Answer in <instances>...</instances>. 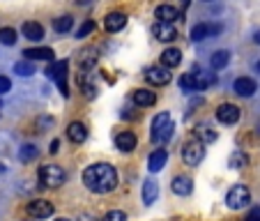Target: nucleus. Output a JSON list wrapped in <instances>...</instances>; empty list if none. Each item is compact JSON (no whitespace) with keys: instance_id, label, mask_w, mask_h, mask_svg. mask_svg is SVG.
I'll return each instance as SVG.
<instances>
[{"instance_id":"f257e3e1","label":"nucleus","mask_w":260,"mask_h":221,"mask_svg":"<svg viewBox=\"0 0 260 221\" xmlns=\"http://www.w3.org/2000/svg\"><path fill=\"white\" fill-rule=\"evenodd\" d=\"M83 184L94 194H108L118 187V171L106 162L92 164L83 171Z\"/></svg>"},{"instance_id":"f03ea898","label":"nucleus","mask_w":260,"mask_h":221,"mask_svg":"<svg viewBox=\"0 0 260 221\" xmlns=\"http://www.w3.org/2000/svg\"><path fill=\"white\" fill-rule=\"evenodd\" d=\"M173 129H175V124H173V118L171 113H159L154 115L152 120V129H150V136H152V143H157V145H164V143L171 141L173 136Z\"/></svg>"},{"instance_id":"7ed1b4c3","label":"nucleus","mask_w":260,"mask_h":221,"mask_svg":"<svg viewBox=\"0 0 260 221\" xmlns=\"http://www.w3.org/2000/svg\"><path fill=\"white\" fill-rule=\"evenodd\" d=\"M67 180V173L62 171V166H55V164H46L40 168V182L49 189H58L64 184Z\"/></svg>"},{"instance_id":"20e7f679","label":"nucleus","mask_w":260,"mask_h":221,"mask_svg":"<svg viewBox=\"0 0 260 221\" xmlns=\"http://www.w3.org/2000/svg\"><path fill=\"white\" fill-rule=\"evenodd\" d=\"M67 69H69V62L67 60H58V62H51L49 69H46V76L51 81H55L60 88V92L64 97H69V88H67Z\"/></svg>"},{"instance_id":"39448f33","label":"nucleus","mask_w":260,"mask_h":221,"mask_svg":"<svg viewBox=\"0 0 260 221\" xmlns=\"http://www.w3.org/2000/svg\"><path fill=\"white\" fill-rule=\"evenodd\" d=\"M249 203H251V192L244 184H235L226 196V205L231 207V210H242V207H246Z\"/></svg>"},{"instance_id":"423d86ee","label":"nucleus","mask_w":260,"mask_h":221,"mask_svg":"<svg viewBox=\"0 0 260 221\" xmlns=\"http://www.w3.org/2000/svg\"><path fill=\"white\" fill-rule=\"evenodd\" d=\"M203 157H205V145L201 141H196V138L182 147V159H184L187 166H198L203 162Z\"/></svg>"},{"instance_id":"0eeeda50","label":"nucleus","mask_w":260,"mask_h":221,"mask_svg":"<svg viewBox=\"0 0 260 221\" xmlns=\"http://www.w3.org/2000/svg\"><path fill=\"white\" fill-rule=\"evenodd\" d=\"M28 214L32 216V219H49V216H53V203L46 201V198H35V201L28 203Z\"/></svg>"},{"instance_id":"6e6552de","label":"nucleus","mask_w":260,"mask_h":221,"mask_svg":"<svg viewBox=\"0 0 260 221\" xmlns=\"http://www.w3.org/2000/svg\"><path fill=\"white\" fill-rule=\"evenodd\" d=\"M216 120L223 124H235L237 120H240V108H237L235 104H221V106L216 108Z\"/></svg>"},{"instance_id":"1a4fd4ad","label":"nucleus","mask_w":260,"mask_h":221,"mask_svg":"<svg viewBox=\"0 0 260 221\" xmlns=\"http://www.w3.org/2000/svg\"><path fill=\"white\" fill-rule=\"evenodd\" d=\"M145 79H147V83H152V85H166L168 81H171V72H168V67H164V65H157V67L147 69Z\"/></svg>"},{"instance_id":"9d476101","label":"nucleus","mask_w":260,"mask_h":221,"mask_svg":"<svg viewBox=\"0 0 260 221\" xmlns=\"http://www.w3.org/2000/svg\"><path fill=\"white\" fill-rule=\"evenodd\" d=\"M219 33H221L219 23H198V25H193V30H191V40L201 42V40H207V37L219 35Z\"/></svg>"},{"instance_id":"9b49d317","label":"nucleus","mask_w":260,"mask_h":221,"mask_svg":"<svg viewBox=\"0 0 260 221\" xmlns=\"http://www.w3.org/2000/svg\"><path fill=\"white\" fill-rule=\"evenodd\" d=\"M233 90H235V94H240V97H253L258 85H255V81L249 79V76H240V79H235V83H233Z\"/></svg>"},{"instance_id":"f8f14e48","label":"nucleus","mask_w":260,"mask_h":221,"mask_svg":"<svg viewBox=\"0 0 260 221\" xmlns=\"http://www.w3.org/2000/svg\"><path fill=\"white\" fill-rule=\"evenodd\" d=\"M152 35L157 37L159 42H173V40H177V30L173 28V23H154L152 25Z\"/></svg>"},{"instance_id":"ddd939ff","label":"nucleus","mask_w":260,"mask_h":221,"mask_svg":"<svg viewBox=\"0 0 260 221\" xmlns=\"http://www.w3.org/2000/svg\"><path fill=\"white\" fill-rule=\"evenodd\" d=\"M21 33H23V37L30 40V42H42L44 40V28H42V23H37V21H25L23 28H21Z\"/></svg>"},{"instance_id":"4468645a","label":"nucleus","mask_w":260,"mask_h":221,"mask_svg":"<svg viewBox=\"0 0 260 221\" xmlns=\"http://www.w3.org/2000/svg\"><path fill=\"white\" fill-rule=\"evenodd\" d=\"M154 16L159 19V23H173V21H177L182 16V12L173 5H159L154 10Z\"/></svg>"},{"instance_id":"2eb2a0df","label":"nucleus","mask_w":260,"mask_h":221,"mask_svg":"<svg viewBox=\"0 0 260 221\" xmlns=\"http://www.w3.org/2000/svg\"><path fill=\"white\" fill-rule=\"evenodd\" d=\"M115 145H118V150H122V152H132V150H136L138 138L134 132H120L118 136H115Z\"/></svg>"},{"instance_id":"dca6fc26","label":"nucleus","mask_w":260,"mask_h":221,"mask_svg":"<svg viewBox=\"0 0 260 221\" xmlns=\"http://www.w3.org/2000/svg\"><path fill=\"white\" fill-rule=\"evenodd\" d=\"M171 187L177 196H189V194L193 192V182H191V177H187V175H175L171 182Z\"/></svg>"},{"instance_id":"f3484780","label":"nucleus","mask_w":260,"mask_h":221,"mask_svg":"<svg viewBox=\"0 0 260 221\" xmlns=\"http://www.w3.org/2000/svg\"><path fill=\"white\" fill-rule=\"evenodd\" d=\"M124 25H127V16H124L122 12H111V14L106 16V21H104V28H106L108 33H118Z\"/></svg>"},{"instance_id":"a211bd4d","label":"nucleus","mask_w":260,"mask_h":221,"mask_svg":"<svg viewBox=\"0 0 260 221\" xmlns=\"http://www.w3.org/2000/svg\"><path fill=\"white\" fill-rule=\"evenodd\" d=\"M67 136H69V141L72 143H85V138H88V129H85V124L83 122H69V127H67Z\"/></svg>"},{"instance_id":"6ab92c4d","label":"nucleus","mask_w":260,"mask_h":221,"mask_svg":"<svg viewBox=\"0 0 260 221\" xmlns=\"http://www.w3.org/2000/svg\"><path fill=\"white\" fill-rule=\"evenodd\" d=\"M166 162H168V152L159 147V150H154V152L150 154V159H147V168H150L152 173H159L164 166H166Z\"/></svg>"},{"instance_id":"aec40b11","label":"nucleus","mask_w":260,"mask_h":221,"mask_svg":"<svg viewBox=\"0 0 260 221\" xmlns=\"http://www.w3.org/2000/svg\"><path fill=\"white\" fill-rule=\"evenodd\" d=\"M23 55H25V60H30V62H32V60H53L55 51L49 49V46H40V49H25Z\"/></svg>"},{"instance_id":"412c9836","label":"nucleus","mask_w":260,"mask_h":221,"mask_svg":"<svg viewBox=\"0 0 260 221\" xmlns=\"http://www.w3.org/2000/svg\"><path fill=\"white\" fill-rule=\"evenodd\" d=\"M154 102H157V94H154L152 90L141 88V90H136V92H134V104H136V106H141V108L154 106Z\"/></svg>"},{"instance_id":"4be33fe9","label":"nucleus","mask_w":260,"mask_h":221,"mask_svg":"<svg viewBox=\"0 0 260 221\" xmlns=\"http://www.w3.org/2000/svg\"><path fill=\"white\" fill-rule=\"evenodd\" d=\"M79 85H81V90L85 92V97H88V99H94V97H97V85L92 83V74L81 72V74H79Z\"/></svg>"},{"instance_id":"5701e85b","label":"nucleus","mask_w":260,"mask_h":221,"mask_svg":"<svg viewBox=\"0 0 260 221\" xmlns=\"http://www.w3.org/2000/svg\"><path fill=\"white\" fill-rule=\"evenodd\" d=\"M193 138H196V141H201L203 145H207V143H214L216 141V132L212 127H207V124H198V127L193 129Z\"/></svg>"},{"instance_id":"b1692460","label":"nucleus","mask_w":260,"mask_h":221,"mask_svg":"<svg viewBox=\"0 0 260 221\" xmlns=\"http://www.w3.org/2000/svg\"><path fill=\"white\" fill-rule=\"evenodd\" d=\"M159 198V187H157V182L152 180H147L145 184H143V203L145 205H152L154 201Z\"/></svg>"},{"instance_id":"393cba45","label":"nucleus","mask_w":260,"mask_h":221,"mask_svg":"<svg viewBox=\"0 0 260 221\" xmlns=\"http://www.w3.org/2000/svg\"><path fill=\"white\" fill-rule=\"evenodd\" d=\"M182 62V53H180V49H166L161 53V65L164 67H177V65Z\"/></svg>"},{"instance_id":"a878e982","label":"nucleus","mask_w":260,"mask_h":221,"mask_svg":"<svg viewBox=\"0 0 260 221\" xmlns=\"http://www.w3.org/2000/svg\"><path fill=\"white\" fill-rule=\"evenodd\" d=\"M228 60H231V53H228V51H216V53L210 58V67L212 69H223L228 65Z\"/></svg>"},{"instance_id":"bb28decb","label":"nucleus","mask_w":260,"mask_h":221,"mask_svg":"<svg viewBox=\"0 0 260 221\" xmlns=\"http://www.w3.org/2000/svg\"><path fill=\"white\" fill-rule=\"evenodd\" d=\"M246 164H249V157H246L244 152H240V150H235V152L231 154V159H228V166L231 168H244Z\"/></svg>"},{"instance_id":"cd10ccee","label":"nucleus","mask_w":260,"mask_h":221,"mask_svg":"<svg viewBox=\"0 0 260 221\" xmlns=\"http://www.w3.org/2000/svg\"><path fill=\"white\" fill-rule=\"evenodd\" d=\"M72 25H74V19H72V16H60V19L53 21L55 33H69V30H72Z\"/></svg>"},{"instance_id":"c85d7f7f","label":"nucleus","mask_w":260,"mask_h":221,"mask_svg":"<svg viewBox=\"0 0 260 221\" xmlns=\"http://www.w3.org/2000/svg\"><path fill=\"white\" fill-rule=\"evenodd\" d=\"M0 44H5V46L16 44V30L14 28H0Z\"/></svg>"},{"instance_id":"c756f323","label":"nucleus","mask_w":260,"mask_h":221,"mask_svg":"<svg viewBox=\"0 0 260 221\" xmlns=\"http://www.w3.org/2000/svg\"><path fill=\"white\" fill-rule=\"evenodd\" d=\"M14 72L19 74V76H32V74H35V65L30 62V60H21V62L14 65Z\"/></svg>"},{"instance_id":"7c9ffc66","label":"nucleus","mask_w":260,"mask_h":221,"mask_svg":"<svg viewBox=\"0 0 260 221\" xmlns=\"http://www.w3.org/2000/svg\"><path fill=\"white\" fill-rule=\"evenodd\" d=\"M180 88L182 90H196V76H193V74H182Z\"/></svg>"},{"instance_id":"2f4dec72","label":"nucleus","mask_w":260,"mask_h":221,"mask_svg":"<svg viewBox=\"0 0 260 221\" xmlns=\"http://www.w3.org/2000/svg\"><path fill=\"white\" fill-rule=\"evenodd\" d=\"M196 76V90H205L214 83V76H205V74H193Z\"/></svg>"},{"instance_id":"473e14b6","label":"nucleus","mask_w":260,"mask_h":221,"mask_svg":"<svg viewBox=\"0 0 260 221\" xmlns=\"http://www.w3.org/2000/svg\"><path fill=\"white\" fill-rule=\"evenodd\" d=\"M37 147L35 145H25L21 147V162H32V159H37Z\"/></svg>"},{"instance_id":"72a5a7b5","label":"nucleus","mask_w":260,"mask_h":221,"mask_svg":"<svg viewBox=\"0 0 260 221\" xmlns=\"http://www.w3.org/2000/svg\"><path fill=\"white\" fill-rule=\"evenodd\" d=\"M104 221H127V214L122 210H111V212H106Z\"/></svg>"},{"instance_id":"f704fd0d","label":"nucleus","mask_w":260,"mask_h":221,"mask_svg":"<svg viewBox=\"0 0 260 221\" xmlns=\"http://www.w3.org/2000/svg\"><path fill=\"white\" fill-rule=\"evenodd\" d=\"M92 30H94V21H92V19H88V21H85V23L79 28V33H76V37H88V35L92 33Z\"/></svg>"},{"instance_id":"c9c22d12","label":"nucleus","mask_w":260,"mask_h":221,"mask_svg":"<svg viewBox=\"0 0 260 221\" xmlns=\"http://www.w3.org/2000/svg\"><path fill=\"white\" fill-rule=\"evenodd\" d=\"M12 90V81L7 79V76H0V94H5Z\"/></svg>"},{"instance_id":"e433bc0d","label":"nucleus","mask_w":260,"mask_h":221,"mask_svg":"<svg viewBox=\"0 0 260 221\" xmlns=\"http://www.w3.org/2000/svg\"><path fill=\"white\" fill-rule=\"evenodd\" d=\"M51 124H53V118H40V120H37V127H40V132H46V129H51Z\"/></svg>"},{"instance_id":"4c0bfd02","label":"nucleus","mask_w":260,"mask_h":221,"mask_svg":"<svg viewBox=\"0 0 260 221\" xmlns=\"http://www.w3.org/2000/svg\"><path fill=\"white\" fill-rule=\"evenodd\" d=\"M244 221H260V207H255V210H251V214L246 216Z\"/></svg>"},{"instance_id":"58836bf2","label":"nucleus","mask_w":260,"mask_h":221,"mask_svg":"<svg viewBox=\"0 0 260 221\" xmlns=\"http://www.w3.org/2000/svg\"><path fill=\"white\" fill-rule=\"evenodd\" d=\"M58 150H60V141L55 138V141H51V154H55Z\"/></svg>"},{"instance_id":"ea45409f","label":"nucleus","mask_w":260,"mask_h":221,"mask_svg":"<svg viewBox=\"0 0 260 221\" xmlns=\"http://www.w3.org/2000/svg\"><path fill=\"white\" fill-rule=\"evenodd\" d=\"M79 221H97V219H94V216H90V214H81Z\"/></svg>"},{"instance_id":"a19ab883","label":"nucleus","mask_w":260,"mask_h":221,"mask_svg":"<svg viewBox=\"0 0 260 221\" xmlns=\"http://www.w3.org/2000/svg\"><path fill=\"white\" fill-rule=\"evenodd\" d=\"M253 40H255V44H260V30H258V33L253 35Z\"/></svg>"},{"instance_id":"79ce46f5","label":"nucleus","mask_w":260,"mask_h":221,"mask_svg":"<svg viewBox=\"0 0 260 221\" xmlns=\"http://www.w3.org/2000/svg\"><path fill=\"white\" fill-rule=\"evenodd\" d=\"M189 7V0H182V10H187Z\"/></svg>"},{"instance_id":"37998d69","label":"nucleus","mask_w":260,"mask_h":221,"mask_svg":"<svg viewBox=\"0 0 260 221\" xmlns=\"http://www.w3.org/2000/svg\"><path fill=\"white\" fill-rule=\"evenodd\" d=\"M79 3H81V5H88V3H90V0H79Z\"/></svg>"},{"instance_id":"c03bdc74","label":"nucleus","mask_w":260,"mask_h":221,"mask_svg":"<svg viewBox=\"0 0 260 221\" xmlns=\"http://www.w3.org/2000/svg\"><path fill=\"white\" fill-rule=\"evenodd\" d=\"M255 69H258V74H260V62H258V65H255Z\"/></svg>"},{"instance_id":"a18cd8bd","label":"nucleus","mask_w":260,"mask_h":221,"mask_svg":"<svg viewBox=\"0 0 260 221\" xmlns=\"http://www.w3.org/2000/svg\"><path fill=\"white\" fill-rule=\"evenodd\" d=\"M55 221H69V219H55Z\"/></svg>"}]
</instances>
